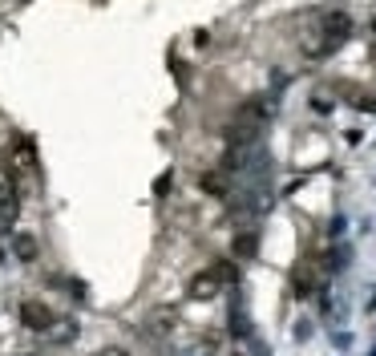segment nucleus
<instances>
[{
    "label": "nucleus",
    "mask_w": 376,
    "mask_h": 356,
    "mask_svg": "<svg viewBox=\"0 0 376 356\" xmlns=\"http://www.w3.org/2000/svg\"><path fill=\"white\" fill-rule=\"evenodd\" d=\"M348 33H352V21H348L344 12H328L324 24H320V41H307V53H311V57H328L332 49L344 45Z\"/></svg>",
    "instance_id": "nucleus-1"
},
{
    "label": "nucleus",
    "mask_w": 376,
    "mask_h": 356,
    "mask_svg": "<svg viewBox=\"0 0 376 356\" xmlns=\"http://www.w3.org/2000/svg\"><path fill=\"white\" fill-rule=\"evenodd\" d=\"M21 324L24 328H33V332H49V328L57 324V316H53V308L41 304V300H24L21 304Z\"/></svg>",
    "instance_id": "nucleus-2"
},
{
    "label": "nucleus",
    "mask_w": 376,
    "mask_h": 356,
    "mask_svg": "<svg viewBox=\"0 0 376 356\" xmlns=\"http://www.w3.org/2000/svg\"><path fill=\"white\" fill-rule=\"evenodd\" d=\"M17 211H21V198H17V190H12V183L0 174V227H8L12 219H17Z\"/></svg>",
    "instance_id": "nucleus-3"
},
{
    "label": "nucleus",
    "mask_w": 376,
    "mask_h": 356,
    "mask_svg": "<svg viewBox=\"0 0 376 356\" xmlns=\"http://www.w3.org/2000/svg\"><path fill=\"white\" fill-rule=\"evenodd\" d=\"M219 287H223V280H219L214 271H203V276H194V280H190V296H194V300H214V296H219Z\"/></svg>",
    "instance_id": "nucleus-4"
},
{
    "label": "nucleus",
    "mask_w": 376,
    "mask_h": 356,
    "mask_svg": "<svg viewBox=\"0 0 376 356\" xmlns=\"http://www.w3.org/2000/svg\"><path fill=\"white\" fill-rule=\"evenodd\" d=\"M198 187L207 190L211 198H227V178H223V174H203V178H198Z\"/></svg>",
    "instance_id": "nucleus-5"
},
{
    "label": "nucleus",
    "mask_w": 376,
    "mask_h": 356,
    "mask_svg": "<svg viewBox=\"0 0 376 356\" xmlns=\"http://www.w3.org/2000/svg\"><path fill=\"white\" fill-rule=\"evenodd\" d=\"M12 251H17V260H24V263L37 260V239H33V235H17V239H12Z\"/></svg>",
    "instance_id": "nucleus-6"
},
{
    "label": "nucleus",
    "mask_w": 376,
    "mask_h": 356,
    "mask_svg": "<svg viewBox=\"0 0 376 356\" xmlns=\"http://www.w3.org/2000/svg\"><path fill=\"white\" fill-rule=\"evenodd\" d=\"M235 255H243V260L255 255V235H239L235 239Z\"/></svg>",
    "instance_id": "nucleus-7"
},
{
    "label": "nucleus",
    "mask_w": 376,
    "mask_h": 356,
    "mask_svg": "<svg viewBox=\"0 0 376 356\" xmlns=\"http://www.w3.org/2000/svg\"><path fill=\"white\" fill-rule=\"evenodd\" d=\"M97 356H130V353H126V348H114V344H110V348H101Z\"/></svg>",
    "instance_id": "nucleus-8"
}]
</instances>
